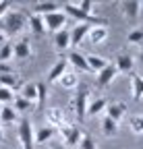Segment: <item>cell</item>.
<instances>
[{
	"label": "cell",
	"instance_id": "cell-1",
	"mask_svg": "<svg viewBox=\"0 0 143 149\" xmlns=\"http://www.w3.org/2000/svg\"><path fill=\"white\" fill-rule=\"evenodd\" d=\"M27 27V15L23 10H8L0 19V31L4 35H17Z\"/></svg>",
	"mask_w": 143,
	"mask_h": 149
},
{
	"label": "cell",
	"instance_id": "cell-2",
	"mask_svg": "<svg viewBox=\"0 0 143 149\" xmlns=\"http://www.w3.org/2000/svg\"><path fill=\"white\" fill-rule=\"evenodd\" d=\"M62 13L68 15V17H73V19H77L79 25H81V23H85V25L96 23V27H98V25H104V27H106V19H100V17H96V15H85V13H81L75 2H64V4H62Z\"/></svg>",
	"mask_w": 143,
	"mask_h": 149
},
{
	"label": "cell",
	"instance_id": "cell-3",
	"mask_svg": "<svg viewBox=\"0 0 143 149\" xmlns=\"http://www.w3.org/2000/svg\"><path fill=\"white\" fill-rule=\"evenodd\" d=\"M19 141L23 149H35V133H33V124L29 122V118L19 120Z\"/></svg>",
	"mask_w": 143,
	"mask_h": 149
},
{
	"label": "cell",
	"instance_id": "cell-4",
	"mask_svg": "<svg viewBox=\"0 0 143 149\" xmlns=\"http://www.w3.org/2000/svg\"><path fill=\"white\" fill-rule=\"evenodd\" d=\"M58 133H60V137L64 139V145H66L68 149H70V147H77V145L81 143L83 135H85L79 126H73V124H64V126H60Z\"/></svg>",
	"mask_w": 143,
	"mask_h": 149
},
{
	"label": "cell",
	"instance_id": "cell-5",
	"mask_svg": "<svg viewBox=\"0 0 143 149\" xmlns=\"http://www.w3.org/2000/svg\"><path fill=\"white\" fill-rule=\"evenodd\" d=\"M87 97H89V89H87L85 85H81L79 91H77V95H75V102H73V106H75V114H77L79 120H83V118L87 116V104H89Z\"/></svg>",
	"mask_w": 143,
	"mask_h": 149
},
{
	"label": "cell",
	"instance_id": "cell-6",
	"mask_svg": "<svg viewBox=\"0 0 143 149\" xmlns=\"http://www.w3.org/2000/svg\"><path fill=\"white\" fill-rule=\"evenodd\" d=\"M44 25H46V31H60V29H64V25H66V15L62 13V10H58V13H50V15H46L44 17Z\"/></svg>",
	"mask_w": 143,
	"mask_h": 149
},
{
	"label": "cell",
	"instance_id": "cell-7",
	"mask_svg": "<svg viewBox=\"0 0 143 149\" xmlns=\"http://www.w3.org/2000/svg\"><path fill=\"white\" fill-rule=\"evenodd\" d=\"M120 13L129 19V21H135V19L141 15V2L139 0H122L120 2Z\"/></svg>",
	"mask_w": 143,
	"mask_h": 149
},
{
	"label": "cell",
	"instance_id": "cell-8",
	"mask_svg": "<svg viewBox=\"0 0 143 149\" xmlns=\"http://www.w3.org/2000/svg\"><path fill=\"white\" fill-rule=\"evenodd\" d=\"M116 74H118V70H116V66L114 64H110L108 62V66H106L102 72H98V79H96V83H98V87L100 89H104V87H108L114 79H116Z\"/></svg>",
	"mask_w": 143,
	"mask_h": 149
},
{
	"label": "cell",
	"instance_id": "cell-9",
	"mask_svg": "<svg viewBox=\"0 0 143 149\" xmlns=\"http://www.w3.org/2000/svg\"><path fill=\"white\" fill-rule=\"evenodd\" d=\"M62 8L60 2H52V0H48V2H35L33 8H31V15H40V17H46L50 13H58Z\"/></svg>",
	"mask_w": 143,
	"mask_h": 149
},
{
	"label": "cell",
	"instance_id": "cell-10",
	"mask_svg": "<svg viewBox=\"0 0 143 149\" xmlns=\"http://www.w3.org/2000/svg\"><path fill=\"white\" fill-rule=\"evenodd\" d=\"M54 48H56L60 54H62L64 50H68V48H70V31H68L66 27L54 33Z\"/></svg>",
	"mask_w": 143,
	"mask_h": 149
},
{
	"label": "cell",
	"instance_id": "cell-11",
	"mask_svg": "<svg viewBox=\"0 0 143 149\" xmlns=\"http://www.w3.org/2000/svg\"><path fill=\"white\" fill-rule=\"evenodd\" d=\"M31 54H33V50H31V44H29V40L27 37H23V40H19L15 44V58H19V60H27V58H31Z\"/></svg>",
	"mask_w": 143,
	"mask_h": 149
},
{
	"label": "cell",
	"instance_id": "cell-12",
	"mask_svg": "<svg viewBox=\"0 0 143 149\" xmlns=\"http://www.w3.org/2000/svg\"><path fill=\"white\" fill-rule=\"evenodd\" d=\"M114 66H116L118 72L131 74V72H133V66H135V60H133V56H129V54H118Z\"/></svg>",
	"mask_w": 143,
	"mask_h": 149
},
{
	"label": "cell",
	"instance_id": "cell-13",
	"mask_svg": "<svg viewBox=\"0 0 143 149\" xmlns=\"http://www.w3.org/2000/svg\"><path fill=\"white\" fill-rule=\"evenodd\" d=\"M124 114H127V104H122V102L108 104V108H106V116H108L110 120H114V122H120V118Z\"/></svg>",
	"mask_w": 143,
	"mask_h": 149
},
{
	"label": "cell",
	"instance_id": "cell-14",
	"mask_svg": "<svg viewBox=\"0 0 143 149\" xmlns=\"http://www.w3.org/2000/svg\"><path fill=\"white\" fill-rule=\"evenodd\" d=\"M46 118H48V126H54V128H60V126L66 124V120H64V112H62L60 108H52V110H48Z\"/></svg>",
	"mask_w": 143,
	"mask_h": 149
},
{
	"label": "cell",
	"instance_id": "cell-15",
	"mask_svg": "<svg viewBox=\"0 0 143 149\" xmlns=\"http://www.w3.org/2000/svg\"><path fill=\"white\" fill-rule=\"evenodd\" d=\"M89 25H85V23H81V25H75L73 29H70V46H79L85 37H87V33H89Z\"/></svg>",
	"mask_w": 143,
	"mask_h": 149
},
{
	"label": "cell",
	"instance_id": "cell-16",
	"mask_svg": "<svg viewBox=\"0 0 143 149\" xmlns=\"http://www.w3.org/2000/svg\"><path fill=\"white\" fill-rule=\"evenodd\" d=\"M66 60H68V64H73V66L79 68L81 72H91V70H89V66H87V56L81 54V52H70Z\"/></svg>",
	"mask_w": 143,
	"mask_h": 149
},
{
	"label": "cell",
	"instance_id": "cell-17",
	"mask_svg": "<svg viewBox=\"0 0 143 149\" xmlns=\"http://www.w3.org/2000/svg\"><path fill=\"white\" fill-rule=\"evenodd\" d=\"M0 87H6L10 91H17V89H21V79H19V74H15V72H6V74H0Z\"/></svg>",
	"mask_w": 143,
	"mask_h": 149
},
{
	"label": "cell",
	"instance_id": "cell-18",
	"mask_svg": "<svg viewBox=\"0 0 143 149\" xmlns=\"http://www.w3.org/2000/svg\"><path fill=\"white\" fill-rule=\"evenodd\" d=\"M106 37H108V27H104V25H98V27L93 25L87 33V40L91 44H104Z\"/></svg>",
	"mask_w": 143,
	"mask_h": 149
},
{
	"label": "cell",
	"instance_id": "cell-19",
	"mask_svg": "<svg viewBox=\"0 0 143 149\" xmlns=\"http://www.w3.org/2000/svg\"><path fill=\"white\" fill-rule=\"evenodd\" d=\"M66 66H68V60H66V58H60L54 66L50 68V72H48V81H50V83H56V81L62 77V74L66 72Z\"/></svg>",
	"mask_w": 143,
	"mask_h": 149
},
{
	"label": "cell",
	"instance_id": "cell-20",
	"mask_svg": "<svg viewBox=\"0 0 143 149\" xmlns=\"http://www.w3.org/2000/svg\"><path fill=\"white\" fill-rule=\"evenodd\" d=\"M131 91H133V100L141 102L143 100V77L137 72H131Z\"/></svg>",
	"mask_w": 143,
	"mask_h": 149
},
{
	"label": "cell",
	"instance_id": "cell-21",
	"mask_svg": "<svg viewBox=\"0 0 143 149\" xmlns=\"http://www.w3.org/2000/svg\"><path fill=\"white\" fill-rule=\"evenodd\" d=\"M58 135V128H54V126H42L38 133H35V143H40V145H46L52 137H56Z\"/></svg>",
	"mask_w": 143,
	"mask_h": 149
},
{
	"label": "cell",
	"instance_id": "cell-22",
	"mask_svg": "<svg viewBox=\"0 0 143 149\" xmlns=\"http://www.w3.org/2000/svg\"><path fill=\"white\" fill-rule=\"evenodd\" d=\"M27 25L35 35H44L46 33V25H44V17L40 15H27Z\"/></svg>",
	"mask_w": 143,
	"mask_h": 149
},
{
	"label": "cell",
	"instance_id": "cell-23",
	"mask_svg": "<svg viewBox=\"0 0 143 149\" xmlns=\"http://www.w3.org/2000/svg\"><path fill=\"white\" fill-rule=\"evenodd\" d=\"M87 66H89V70L91 72H102L106 66H108V60L106 58H102V56H96V54H89L87 56Z\"/></svg>",
	"mask_w": 143,
	"mask_h": 149
},
{
	"label": "cell",
	"instance_id": "cell-24",
	"mask_svg": "<svg viewBox=\"0 0 143 149\" xmlns=\"http://www.w3.org/2000/svg\"><path fill=\"white\" fill-rule=\"evenodd\" d=\"M106 108H108V100H106V97H98V100L87 104V116H98Z\"/></svg>",
	"mask_w": 143,
	"mask_h": 149
},
{
	"label": "cell",
	"instance_id": "cell-25",
	"mask_svg": "<svg viewBox=\"0 0 143 149\" xmlns=\"http://www.w3.org/2000/svg\"><path fill=\"white\" fill-rule=\"evenodd\" d=\"M58 83H60L64 89H75V87H79V77H77L75 72H68V70H66L62 77L58 79Z\"/></svg>",
	"mask_w": 143,
	"mask_h": 149
},
{
	"label": "cell",
	"instance_id": "cell-26",
	"mask_svg": "<svg viewBox=\"0 0 143 149\" xmlns=\"http://www.w3.org/2000/svg\"><path fill=\"white\" fill-rule=\"evenodd\" d=\"M17 120V110L13 106H2L0 108V122L2 124H13Z\"/></svg>",
	"mask_w": 143,
	"mask_h": 149
},
{
	"label": "cell",
	"instance_id": "cell-27",
	"mask_svg": "<svg viewBox=\"0 0 143 149\" xmlns=\"http://www.w3.org/2000/svg\"><path fill=\"white\" fill-rule=\"evenodd\" d=\"M21 97L29 104H38V87L35 85H23L21 87Z\"/></svg>",
	"mask_w": 143,
	"mask_h": 149
},
{
	"label": "cell",
	"instance_id": "cell-28",
	"mask_svg": "<svg viewBox=\"0 0 143 149\" xmlns=\"http://www.w3.org/2000/svg\"><path fill=\"white\" fill-rule=\"evenodd\" d=\"M102 133H104L106 137H114V135L118 133V122H114V120H110L108 116H106V118L102 120Z\"/></svg>",
	"mask_w": 143,
	"mask_h": 149
},
{
	"label": "cell",
	"instance_id": "cell-29",
	"mask_svg": "<svg viewBox=\"0 0 143 149\" xmlns=\"http://www.w3.org/2000/svg\"><path fill=\"white\" fill-rule=\"evenodd\" d=\"M13 54H15L13 42H4L2 46H0V62H8L13 58Z\"/></svg>",
	"mask_w": 143,
	"mask_h": 149
},
{
	"label": "cell",
	"instance_id": "cell-30",
	"mask_svg": "<svg viewBox=\"0 0 143 149\" xmlns=\"http://www.w3.org/2000/svg\"><path fill=\"white\" fill-rule=\"evenodd\" d=\"M35 87H38V104H35V110H44L48 89H46V85H44V83H35Z\"/></svg>",
	"mask_w": 143,
	"mask_h": 149
},
{
	"label": "cell",
	"instance_id": "cell-31",
	"mask_svg": "<svg viewBox=\"0 0 143 149\" xmlns=\"http://www.w3.org/2000/svg\"><path fill=\"white\" fill-rule=\"evenodd\" d=\"M129 124H131V130H133V133L143 135V114H135V116H131Z\"/></svg>",
	"mask_w": 143,
	"mask_h": 149
},
{
	"label": "cell",
	"instance_id": "cell-32",
	"mask_svg": "<svg viewBox=\"0 0 143 149\" xmlns=\"http://www.w3.org/2000/svg\"><path fill=\"white\" fill-rule=\"evenodd\" d=\"M13 108H15L17 112H27V110L33 108V104H29L27 100H23V97L19 95V97H15V100H13Z\"/></svg>",
	"mask_w": 143,
	"mask_h": 149
},
{
	"label": "cell",
	"instance_id": "cell-33",
	"mask_svg": "<svg viewBox=\"0 0 143 149\" xmlns=\"http://www.w3.org/2000/svg\"><path fill=\"white\" fill-rule=\"evenodd\" d=\"M129 44H137V46H143V29H133L127 37Z\"/></svg>",
	"mask_w": 143,
	"mask_h": 149
},
{
	"label": "cell",
	"instance_id": "cell-34",
	"mask_svg": "<svg viewBox=\"0 0 143 149\" xmlns=\"http://www.w3.org/2000/svg\"><path fill=\"white\" fill-rule=\"evenodd\" d=\"M79 149H98L96 139L89 135V133H85V135H83V139H81V143H79Z\"/></svg>",
	"mask_w": 143,
	"mask_h": 149
},
{
	"label": "cell",
	"instance_id": "cell-35",
	"mask_svg": "<svg viewBox=\"0 0 143 149\" xmlns=\"http://www.w3.org/2000/svg\"><path fill=\"white\" fill-rule=\"evenodd\" d=\"M75 4L85 15H91V10H93V2H91V0H79V2H75Z\"/></svg>",
	"mask_w": 143,
	"mask_h": 149
},
{
	"label": "cell",
	"instance_id": "cell-36",
	"mask_svg": "<svg viewBox=\"0 0 143 149\" xmlns=\"http://www.w3.org/2000/svg\"><path fill=\"white\" fill-rule=\"evenodd\" d=\"M10 102H13V91L6 89V87H0V104L8 106Z\"/></svg>",
	"mask_w": 143,
	"mask_h": 149
},
{
	"label": "cell",
	"instance_id": "cell-37",
	"mask_svg": "<svg viewBox=\"0 0 143 149\" xmlns=\"http://www.w3.org/2000/svg\"><path fill=\"white\" fill-rule=\"evenodd\" d=\"M10 8V2H6V0H0V19H2Z\"/></svg>",
	"mask_w": 143,
	"mask_h": 149
},
{
	"label": "cell",
	"instance_id": "cell-38",
	"mask_svg": "<svg viewBox=\"0 0 143 149\" xmlns=\"http://www.w3.org/2000/svg\"><path fill=\"white\" fill-rule=\"evenodd\" d=\"M6 72H15L13 66L8 62H0V74H6Z\"/></svg>",
	"mask_w": 143,
	"mask_h": 149
},
{
	"label": "cell",
	"instance_id": "cell-39",
	"mask_svg": "<svg viewBox=\"0 0 143 149\" xmlns=\"http://www.w3.org/2000/svg\"><path fill=\"white\" fill-rule=\"evenodd\" d=\"M4 42H6V35H4V33H2V31H0V46H2V44H4Z\"/></svg>",
	"mask_w": 143,
	"mask_h": 149
},
{
	"label": "cell",
	"instance_id": "cell-40",
	"mask_svg": "<svg viewBox=\"0 0 143 149\" xmlns=\"http://www.w3.org/2000/svg\"><path fill=\"white\" fill-rule=\"evenodd\" d=\"M52 149H68V147H66V145H54Z\"/></svg>",
	"mask_w": 143,
	"mask_h": 149
},
{
	"label": "cell",
	"instance_id": "cell-41",
	"mask_svg": "<svg viewBox=\"0 0 143 149\" xmlns=\"http://www.w3.org/2000/svg\"><path fill=\"white\" fill-rule=\"evenodd\" d=\"M4 141V133H2V126H0V143Z\"/></svg>",
	"mask_w": 143,
	"mask_h": 149
},
{
	"label": "cell",
	"instance_id": "cell-42",
	"mask_svg": "<svg viewBox=\"0 0 143 149\" xmlns=\"http://www.w3.org/2000/svg\"><path fill=\"white\" fill-rule=\"evenodd\" d=\"M139 58H141V62H143V48H141V56H139Z\"/></svg>",
	"mask_w": 143,
	"mask_h": 149
},
{
	"label": "cell",
	"instance_id": "cell-43",
	"mask_svg": "<svg viewBox=\"0 0 143 149\" xmlns=\"http://www.w3.org/2000/svg\"><path fill=\"white\" fill-rule=\"evenodd\" d=\"M141 15H143V2H141Z\"/></svg>",
	"mask_w": 143,
	"mask_h": 149
}]
</instances>
